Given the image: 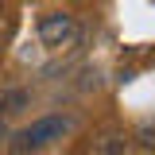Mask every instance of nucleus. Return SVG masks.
<instances>
[{"label":"nucleus","mask_w":155,"mask_h":155,"mask_svg":"<svg viewBox=\"0 0 155 155\" xmlns=\"http://www.w3.org/2000/svg\"><path fill=\"white\" fill-rule=\"evenodd\" d=\"M136 140H140V147H143V151H151V155H155V120H147V124L136 132Z\"/></svg>","instance_id":"obj_4"},{"label":"nucleus","mask_w":155,"mask_h":155,"mask_svg":"<svg viewBox=\"0 0 155 155\" xmlns=\"http://www.w3.org/2000/svg\"><path fill=\"white\" fill-rule=\"evenodd\" d=\"M74 128V116H39V120H31L27 128H19L16 136H12V155H31V151H43V147H51L54 140H62V136Z\"/></svg>","instance_id":"obj_1"},{"label":"nucleus","mask_w":155,"mask_h":155,"mask_svg":"<svg viewBox=\"0 0 155 155\" xmlns=\"http://www.w3.org/2000/svg\"><path fill=\"white\" fill-rule=\"evenodd\" d=\"M35 35H39V43H43L47 51H70L81 31H78V19L70 16V12L54 8V12H43V16L35 19Z\"/></svg>","instance_id":"obj_2"},{"label":"nucleus","mask_w":155,"mask_h":155,"mask_svg":"<svg viewBox=\"0 0 155 155\" xmlns=\"http://www.w3.org/2000/svg\"><path fill=\"white\" fill-rule=\"evenodd\" d=\"M85 155H132V143H128V136H120V132H101L89 143Z\"/></svg>","instance_id":"obj_3"}]
</instances>
